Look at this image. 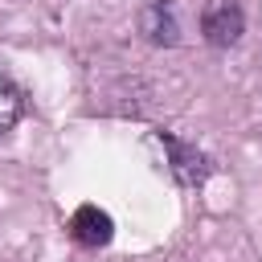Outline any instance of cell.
Returning <instances> with one entry per match:
<instances>
[{"label": "cell", "mask_w": 262, "mask_h": 262, "mask_svg": "<svg viewBox=\"0 0 262 262\" xmlns=\"http://www.w3.org/2000/svg\"><path fill=\"white\" fill-rule=\"evenodd\" d=\"M201 33H205L209 45L225 49V45H233L246 33V16H242V8L233 0H213L205 8V16H201Z\"/></svg>", "instance_id": "6da1fadb"}, {"label": "cell", "mask_w": 262, "mask_h": 262, "mask_svg": "<svg viewBox=\"0 0 262 262\" xmlns=\"http://www.w3.org/2000/svg\"><path fill=\"white\" fill-rule=\"evenodd\" d=\"M160 143H164V151H168V168H172V176H176L184 188L205 184V176L213 172V164H209L205 151H196V147H188V143H180L176 135H164V131H160Z\"/></svg>", "instance_id": "7a4b0ae2"}, {"label": "cell", "mask_w": 262, "mask_h": 262, "mask_svg": "<svg viewBox=\"0 0 262 262\" xmlns=\"http://www.w3.org/2000/svg\"><path fill=\"white\" fill-rule=\"evenodd\" d=\"M70 233H74L78 246L98 250V246H106V242L115 237V221H111L106 209H98V205H82V209H74V217H70Z\"/></svg>", "instance_id": "3957f363"}, {"label": "cell", "mask_w": 262, "mask_h": 262, "mask_svg": "<svg viewBox=\"0 0 262 262\" xmlns=\"http://www.w3.org/2000/svg\"><path fill=\"white\" fill-rule=\"evenodd\" d=\"M139 25H143V33H147L156 45H176V41H180V20H176V8H172L168 0H151V4L143 8Z\"/></svg>", "instance_id": "277c9868"}, {"label": "cell", "mask_w": 262, "mask_h": 262, "mask_svg": "<svg viewBox=\"0 0 262 262\" xmlns=\"http://www.w3.org/2000/svg\"><path fill=\"white\" fill-rule=\"evenodd\" d=\"M20 111H25V98H20V90H16V82L0 74V135L16 127V119H20Z\"/></svg>", "instance_id": "5b68a950"}]
</instances>
